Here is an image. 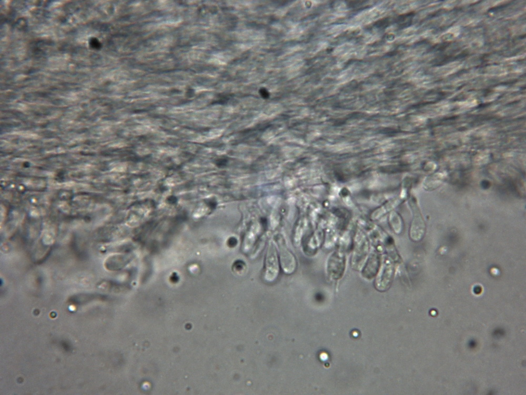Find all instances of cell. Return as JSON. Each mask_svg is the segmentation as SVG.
<instances>
[{
    "label": "cell",
    "instance_id": "6da1fadb",
    "mask_svg": "<svg viewBox=\"0 0 526 395\" xmlns=\"http://www.w3.org/2000/svg\"><path fill=\"white\" fill-rule=\"evenodd\" d=\"M394 273L393 263L389 260L385 261L377 276L375 283L376 289L381 292L388 290L393 283Z\"/></svg>",
    "mask_w": 526,
    "mask_h": 395
},
{
    "label": "cell",
    "instance_id": "7a4b0ae2",
    "mask_svg": "<svg viewBox=\"0 0 526 395\" xmlns=\"http://www.w3.org/2000/svg\"><path fill=\"white\" fill-rule=\"evenodd\" d=\"M345 269V258L344 254L336 252L331 254L328 261L327 272L329 276L335 280L340 279Z\"/></svg>",
    "mask_w": 526,
    "mask_h": 395
},
{
    "label": "cell",
    "instance_id": "3957f363",
    "mask_svg": "<svg viewBox=\"0 0 526 395\" xmlns=\"http://www.w3.org/2000/svg\"><path fill=\"white\" fill-rule=\"evenodd\" d=\"M355 247V252L353 256V264L354 267L357 268L361 266L365 259L368 250V241L366 238L362 237L359 239Z\"/></svg>",
    "mask_w": 526,
    "mask_h": 395
},
{
    "label": "cell",
    "instance_id": "277c9868",
    "mask_svg": "<svg viewBox=\"0 0 526 395\" xmlns=\"http://www.w3.org/2000/svg\"><path fill=\"white\" fill-rule=\"evenodd\" d=\"M380 266V259L377 254L374 253L368 258L363 270L362 274L367 279H371L377 275Z\"/></svg>",
    "mask_w": 526,
    "mask_h": 395
},
{
    "label": "cell",
    "instance_id": "5b68a950",
    "mask_svg": "<svg viewBox=\"0 0 526 395\" xmlns=\"http://www.w3.org/2000/svg\"><path fill=\"white\" fill-rule=\"evenodd\" d=\"M389 224L393 231L397 234H401L403 229V221L396 213L392 214L389 218Z\"/></svg>",
    "mask_w": 526,
    "mask_h": 395
},
{
    "label": "cell",
    "instance_id": "8992f818",
    "mask_svg": "<svg viewBox=\"0 0 526 395\" xmlns=\"http://www.w3.org/2000/svg\"><path fill=\"white\" fill-rule=\"evenodd\" d=\"M227 160L226 159H220L216 161V164L217 167H223L225 166L227 164Z\"/></svg>",
    "mask_w": 526,
    "mask_h": 395
},
{
    "label": "cell",
    "instance_id": "52a82bcc",
    "mask_svg": "<svg viewBox=\"0 0 526 395\" xmlns=\"http://www.w3.org/2000/svg\"><path fill=\"white\" fill-rule=\"evenodd\" d=\"M89 43H90V46L94 49H99L101 47L99 42L97 39H94V38H93V39L90 40Z\"/></svg>",
    "mask_w": 526,
    "mask_h": 395
}]
</instances>
